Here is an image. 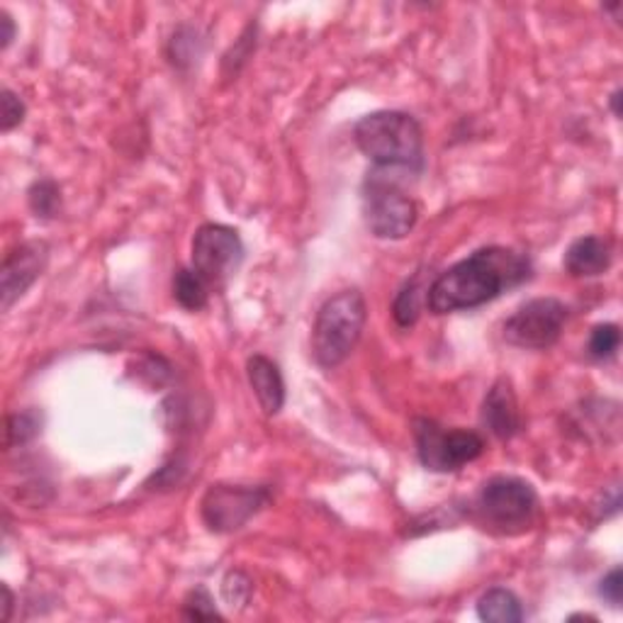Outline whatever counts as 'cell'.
Segmentation results:
<instances>
[{"mask_svg":"<svg viewBox=\"0 0 623 623\" xmlns=\"http://www.w3.org/2000/svg\"><path fill=\"white\" fill-rule=\"evenodd\" d=\"M531 278L529 256L507 246H485L450 266L428 287L426 305L434 315L475 309Z\"/></svg>","mask_w":623,"mask_h":623,"instance_id":"6da1fadb","label":"cell"},{"mask_svg":"<svg viewBox=\"0 0 623 623\" xmlns=\"http://www.w3.org/2000/svg\"><path fill=\"white\" fill-rule=\"evenodd\" d=\"M353 139L375 168L422 171L424 134L412 115L383 110L365 115L353 127Z\"/></svg>","mask_w":623,"mask_h":623,"instance_id":"7a4b0ae2","label":"cell"},{"mask_svg":"<svg viewBox=\"0 0 623 623\" xmlns=\"http://www.w3.org/2000/svg\"><path fill=\"white\" fill-rule=\"evenodd\" d=\"M368 307L361 290H341L319 307L312 329V353L321 368H337L358 346Z\"/></svg>","mask_w":623,"mask_h":623,"instance_id":"3957f363","label":"cell"},{"mask_svg":"<svg viewBox=\"0 0 623 623\" xmlns=\"http://www.w3.org/2000/svg\"><path fill=\"white\" fill-rule=\"evenodd\" d=\"M363 218L378 239H404L414 230L416 202L400 188L395 171L373 168L363 183Z\"/></svg>","mask_w":623,"mask_h":623,"instance_id":"277c9868","label":"cell"},{"mask_svg":"<svg viewBox=\"0 0 623 623\" xmlns=\"http://www.w3.org/2000/svg\"><path fill=\"white\" fill-rule=\"evenodd\" d=\"M478 514L502 533H521L539 517V494L529 482L514 475H497L482 485L475 499Z\"/></svg>","mask_w":623,"mask_h":623,"instance_id":"5b68a950","label":"cell"},{"mask_svg":"<svg viewBox=\"0 0 623 623\" xmlns=\"http://www.w3.org/2000/svg\"><path fill=\"white\" fill-rule=\"evenodd\" d=\"M416 456L432 472H456L485 454V438L468 428H444L432 419L414 422Z\"/></svg>","mask_w":623,"mask_h":623,"instance_id":"8992f818","label":"cell"},{"mask_svg":"<svg viewBox=\"0 0 623 623\" xmlns=\"http://www.w3.org/2000/svg\"><path fill=\"white\" fill-rule=\"evenodd\" d=\"M244 261L242 236L224 224H202L192 236V271L210 287H222Z\"/></svg>","mask_w":623,"mask_h":623,"instance_id":"52a82bcc","label":"cell"},{"mask_svg":"<svg viewBox=\"0 0 623 623\" xmlns=\"http://www.w3.org/2000/svg\"><path fill=\"white\" fill-rule=\"evenodd\" d=\"M565 303L555 297H536L521 305L514 315L504 321V339L519 349H551L561 339L567 321Z\"/></svg>","mask_w":623,"mask_h":623,"instance_id":"ba28073f","label":"cell"},{"mask_svg":"<svg viewBox=\"0 0 623 623\" xmlns=\"http://www.w3.org/2000/svg\"><path fill=\"white\" fill-rule=\"evenodd\" d=\"M268 502V487L212 485L200 502V517L212 533H232L244 529Z\"/></svg>","mask_w":623,"mask_h":623,"instance_id":"9c48e42d","label":"cell"},{"mask_svg":"<svg viewBox=\"0 0 623 623\" xmlns=\"http://www.w3.org/2000/svg\"><path fill=\"white\" fill-rule=\"evenodd\" d=\"M49 249L39 242H27L15 246L5 254L3 261V309L8 312L27 290L35 285L37 278L45 273Z\"/></svg>","mask_w":623,"mask_h":623,"instance_id":"30bf717a","label":"cell"},{"mask_svg":"<svg viewBox=\"0 0 623 623\" xmlns=\"http://www.w3.org/2000/svg\"><path fill=\"white\" fill-rule=\"evenodd\" d=\"M482 426L487 428L492 436H497L499 442H509V438L517 436L521 432V412L517 395L512 390L509 380H497L485 395V402H482Z\"/></svg>","mask_w":623,"mask_h":623,"instance_id":"8fae6325","label":"cell"},{"mask_svg":"<svg viewBox=\"0 0 623 623\" xmlns=\"http://www.w3.org/2000/svg\"><path fill=\"white\" fill-rule=\"evenodd\" d=\"M246 375H249V385L256 400L261 404V410L268 416H275L281 412L285 404V380L278 363L256 353V356H251L249 363H246Z\"/></svg>","mask_w":623,"mask_h":623,"instance_id":"7c38bea8","label":"cell"},{"mask_svg":"<svg viewBox=\"0 0 623 623\" xmlns=\"http://www.w3.org/2000/svg\"><path fill=\"white\" fill-rule=\"evenodd\" d=\"M611 266V244L601 236H579L565 251V268L575 278H595Z\"/></svg>","mask_w":623,"mask_h":623,"instance_id":"4fadbf2b","label":"cell"},{"mask_svg":"<svg viewBox=\"0 0 623 623\" xmlns=\"http://www.w3.org/2000/svg\"><path fill=\"white\" fill-rule=\"evenodd\" d=\"M478 616L487 623H519L524 621V607L512 589L492 587L478 601Z\"/></svg>","mask_w":623,"mask_h":623,"instance_id":"5bb4252c","label":"cell"},{"mask_svg":"<svg viewBox=\"0 0 623 623\" xmlns=\"http://www.w3.org/2000/svg\"><path fill=\"white\" fill-rule=\"evenodd\" d=\"M174 297L183 309L198 312L208 305L210 285L192 268H180L174 275Z\"/></svg>","mask_w":623,"mask_h":623,"instance_id":"9a60e30c","label":"cell"},{"mask_svg":"<svg viewBox=\"0 0 623 623\" xmlns=\"http://www.w3.org/2000/svg\"><path fill=\"white\" fill-rule=\"evenodd\" d=\"M30 210L42 220L57 218V212L61 208V190L54 180H37L35 186L27 192Z\"/></svg>","mask_w":623,"mask_h":623,"instance_id":"2e32d148","label":"cell"},{"mask_svg":"<svg viewBox=\"0 0 623 623\" xmlns=\"http://www.w3.org/2000/svg\"><path fill=\"white\" fill-rule=\"evenodd\" d=\"M42 432V416L37 412H17L8 416L5 446H25Z\"/></svg>","mask_w":623,"mask_h":623,"instance_id":"e0dca14e","label":"cell"},{"mask_svg":"<svg viewBox=\"0 0 623 623\" xmlns=\"http://www.w3.org/2000/svg\"><path fill=\"white\" fill-rule=\"evenodd\" d=\"M183 616L190 621H212L222 619V614L214 607V601L205 587H196L192 592L183 601Z\"/></svg>","mask_w":623,"mask_h":623,"instance_id":"ac0fdd59","label":"cell"},{"mask_svg":"<svg viewBox=\"0 0 623 623\" xmlns=\"http://www.w3.org/2000/svg\"><path fill=\"white\" fill-rule=\"evenodd\" d=\"M621 346V331L616 325H599L592 329V337H589V353L595 358L607 361L614 356Z\"/></svg>","mask_w":623,"mask_h":623,"instance_id":"d6986e66","label":"cell"},{"mask_svg":"<svg viewBox=\"0 0 623 623\" xmlns=\"http://www.w3.org/2000/svg\"><path fill=\"white\" fill-rule=\"evenodd\" d=\"M392 315H395V321L400 327H412L414 321L419 319V290H416V283H410L402 290L400 295H397Z\"/></svg>","mask_w":623,"mask_h":623,"instance_id":"ffe728a7","label":"cell"},{"mask_svg":"<svg viewBox=\"0 0 623 623\" xmlns=\"http://www.w3.org/2000/svg\"><path fill=\"white\" fill-rule=\"evenodd\" d=\"M254 592V585L249 575H244L242 571H232L222 583V597L227 599V604L232 607H244L249 601Z\"/></svg>","mask_w":623,"mask_h":623,"instance_id":"44dd1931","label":"cell"},{"mask_svg":"<svg viewBox=\"0 0 623 623\" xmlns=\"http://www.w3.org/2000/svg\"><path fill=\"white\" fill-rule=\"evenodd\" d=\"M25 120V103L17 98V95L5 89L3 98H0V127L3 132H13L17 125H23Z\"/></svg>","mask_w":623,"mask_h":623,"instance_id":"7402d4cb","label":"cell"},{"mask_svg":"<svg viewBox=\"0 0 623 623\" xmlns=\"http://www.w3.org/2000/svg\"><path fill=\"white\" fill-rule=\"evenodd\" d=\"M599 595L604 597L609 604L619 607L621 599H623V573L621 567H614L604 579L599 583Z\"/></svg>","mask_w":623,"mask_h":623,"instance_id":"603a6c76","label":"cell"},{"mask_svg":"<svg viewBox=\"0 0 623 623\" xmlns=\"http://www.w3.org/2000/svg\"><path fill=\"white\" fill-rule=\"evenodd\" d=\"M0 27H3V35H0V49H8L10 42L15 39V23L5 10H0Z\"/></svg>","mask_w":623,"mask_h":623,"instance_id":"cb8c5ba5","label":"cell"},{"mask_svg":"<svg viewBox=\"0 0 623 623\" xmlns=\"http://www.w3.org/2000/svg\"><path fill=\"white\" fill-rule=\"evenodd\" d=\"M3 597H5V604H3V621H10V609H13V592H10V587H3Z\"/></svg>","mask_w":623,"mask_h":623,"instance_id":"d4e9b609","label":"cell"},{"mask_svg":"<svg viewBox=\"0 0 623 623\" xmlns=\"http://www.w3.org/2000/svg\"><path fill=\"white\" fill-rule=\"evenodd\" d=\"M609 105H611V113H614L616 117H621V91H614V93H611Z\"/></svg>","mask_w":623,"mask_h":623,"instance_id":"484cf974","label":"cell"}]
</instances>
